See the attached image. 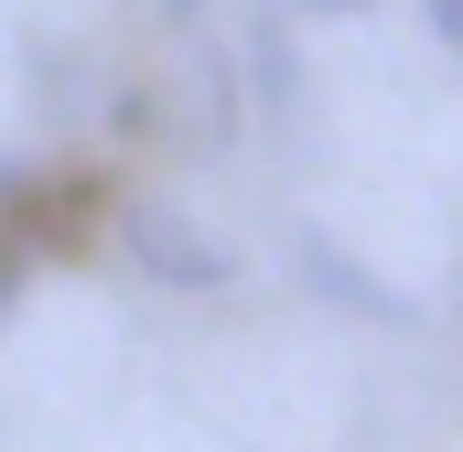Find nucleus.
I'll return each mask as SVG.
<instances>
[{
  "label": "nucleus",
  "instance_id": "nucleus-1",
  "mask_svg": "<svg viewBox=\"0 0 463 452\" xmlns=\"http://www.w3.org/2000/svg\"><path fill=\"white\" fill-rule=\"evenodd\" d=\"M118 237H129V259H140L151 280H173V291H216V280H237V259L194 216H173V205H129Z\"/></svg>",
  "mask_w": 463,
  "mask_h": 452
},
{
  "label": "nucleus",
  "instance_id": "nucleus-2",
  "mask_svg": "<svg viewBox=\"0 0 463 452\" xmlns=\"http://www.w3.org/2000/svg\"><path fill=\"white\" fill-rule=\"evenodd\" d=\"M302 269H313V280H324V291H335L345 313H377V324H420V313H410V291H388L377 269H355L335 237H302Z\"/></svg>",
  "mask_w": 463,
  "mask_h": 452
},
{
  "label": "nucleus",
  "instance_id": "nucleus-3",
  "mask_svg": "<svg viewBox=\"0 0 463 452\" xmlns=\"http://www.w3.org/2000/svg\"><path fill=\"white\" fill-rule=\"evenodd\" d=\"M431 33H442V43L463 54V0H431Z\"/></svg>",
  "mask_w": 463,
  "mask_h": 452
},
{
  "label": "nucleus",
  "instance_id": "nucleus-4",
  "mask_svg": "<svg viewBox=\"0 0 463 452\" xmlns=\"http://www.w3.org/2000/svg\"><path fill=\"white\" fill-rule=\"evenodd\" d=\"M0 194H22V162H0Z\"/></svg>",
  "mask_w": 463,
  "mask_h": 452
},
{
  "label": "nucleus",
  "instance_id": "nucleus-5",
  "mask_svg": "<svg viewBox=\"0 0 463 452\" xmlns=\"http://www.w3.org/2000/svg\"><path fill=\"white\" fill-rule=\"evenodd\" d=\"M0 302H11V259H0Z\"/></svg>",
  "mask_w": 463,
  "mask_h": 452
},
{
  "label": "nucleus",
  "instance_id": "nucleus-6",
  "mask_svg": "<svg viewBox=\"0 0 463 452\" xmlns=\"http://www.w3.org/2000/svg\"><path fill=\"white\" fill-rule=\"evenodd\" d=\"M313 11H355V0H313Z\"/></svg>",
  "mask_w": 463,
  "mask_h": 452
}]
</instances>
